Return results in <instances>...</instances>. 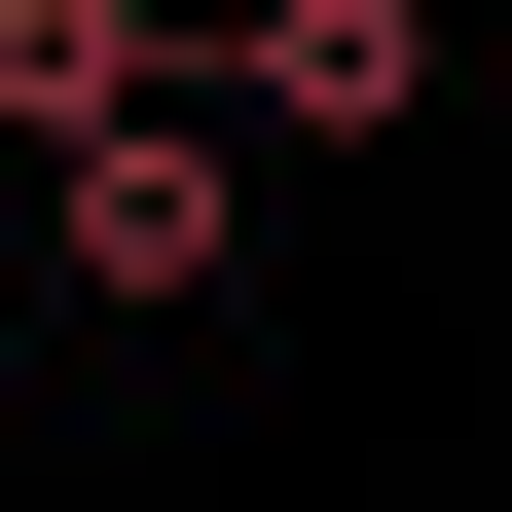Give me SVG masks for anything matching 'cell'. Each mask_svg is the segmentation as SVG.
<instances>
[{"label":"cell","instance_id":"7a4b0ae2","mask_svg":"<svg viewBox=\"0 0 512 512\" xmlns=\"http://www.w3.org/2000/svg\"><path fill=\"white\" fill-rule=\"evenodd\" d=\"M403 74H439L403 0H256V147H366V110H403Z\"/></svg>","mask_w":512,"mask_h":512},{"label":"cell","instance_id":"6da1fadb","mask_svg":"<svg viewBox=\"0 0 512 512\" xmlns=\"http://www.w3.org/2000/svg\"><path fill=\"white\" fill-rule=\"evenodd\" d=\"M37 256H74V293H220V256H256V183H220V110H110V147L37 183Z\"/></svg>","mask_w":512,"mask_h":512},{"label":"cell","instance_id":"277c9868","mask_svg":"<svg viewBox=\"0 0 512 512\" xmlns=\"http://www.w3.org/2000/svg\"><path fill=\"white\" fill-rule=\"evenodd\" d=\"M147 37H256V0H147Z\"/></svg>","mask_w":512,"mask_h":512},{"label":"cell","instance_id":"3957f363","mask_svg":"<svg viewBox=\"0 0 512 512\" xmlns=\"http://www.w3.org/2000/svg\"><path fill=\"white\" fill-rule=\"evenodd\" d=\"M110 110H147V0H0V147L74 183V147H110Z\"/></svg>","mask_w":512,"mask_h":512}]
</instances>
